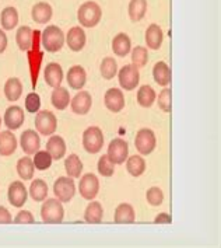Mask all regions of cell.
Here are the masks:
<instances>
[{"label":"cell","instance_id":"277c9868","mask_svg":"<svg viewBox=\"0 0 221 248\" xmlns=\"http://www.w3.org/2000/svg\"><path fill=\"white\" fill-rule=\"evenodd\" d=\"M103 144H104V136L100 128L91 126L83 133V146L86 152L95 155L103 149Z\"/></svg>","mask_w":221,"mask_h":248},{"label":"cell","instance_id":"ac0fdd59","mask_svg":"<svg viewBox=\"0 0 221 248\" xmlns=\"http://www.w3.org/2000/svg\"><path fill=\"white\" fill-rule=\"evenodd\" d=\"M87 81V75H86V70L81 67V66H73L69 69L67 72V83L72 89L74 90H81L84 87Z\"/></svg>","mask_w":221,"mask_h":248},{"label":"cell","instance_id":"7dc6e473","mask_svg":"<svg viewBox=\"0 0 221 248\" xmlns=\"http://www.w3.org/2000/svg\"><path fill=\"white\" fill-rule=\"evenodd\" d=\"M6 48H7V37H6V34L0 30V53L4 52Z\"/></svg>","mask_w":221,"mask_h":248},{"label":"cell","instance_id":"60d3db41","mask_svg":"<svg viewBox=\"0 0 221 248\" xmlns=\"http://www.w3.org/2000/svg\"><path fill=\"white\" fill-rule=\"evenodd\" d=\"M158 107L164 112L172 111V92L169 89H164L158 95Z\"/></svg>","mask_w":221,"mask_h":248},{"label":"cell","instance_id":"83f0119b","mask_svg":"<svg viewBox=\"0 0 221 248\" xmlns=\"http://www.w3.org/2000/svg\"><path fill=\"white\" fill-rule=\"evenodd\" d=\"M17 45L21 51H28L32 45V30L29 27H20L15 34Z\"/></svg>","mask_w":221,"mask_h":248},{"label":"cell","instance_id":"4316f807","mask_svg":"<svg viewBox=\"0 0 221 248\" xmlns=\"http://www.w3.org/2000/svg\"><path fill=\"white\" fill-rule=\"evenodd\" d=\"M52 105L58 109H65L67 108V105L70 103V94H69V90H66L65 87H56L52 92Z\"/></svg>","mask_w":221,"mask_h":248},{"label":"cell","instance_id":"7bdbcfd3","mask_svg":"<svg viewBox=\"0 0 221 248\" xmlns=\"http://www.w3.org/2000/svg\"><path fill=\"white\" fill-rule=\"evenodd\" d=\"M26 108L28 112H38L41 108V98L37 93H29L26 97Z\"/></svg>","mask_w":221,"mask_h":248},{"label":"cell","instance_id":"f546056e","mask_svg":"<svg viewBox=\"0 0 221 248\" xmlns=\"http://www.w3.org/2000/svg\"><path fill=\"white\" fill-rule=\"evenodd\" d=\"M136 220L134 209L129 203H120L115 210V222L117 223H133Z\"/></svg>","mask_w":221,"mask_h":248},{"label":"cell","instance_id":"74e56055","mask_svg":"<svg viewBox=\"0 0 221 248\" xmlns=\"http://www.w3.org/2000/svg\"><path fill=\"white\" fill-rule=\"evenodd\" d=\"M34 163V167L39 171H45L48 170L52 164V156L46 152V150H42V152H37L35 153V157L32 160Z\"/></svg>","mask_w":221,"mask_h":248},{"label":"cell","instance_id":"d6a6232c","mask_svg":"<svg viewBox=\"0 0 221 248\" xmlns=\"http://www.w3.org/2000/svg\"><path fill=\"white\" fill-rule=\"evenodd\" d=\"M65 169L69 177L72 178H78L81 171H83V163L77 155H70L65 160Z\"/></svg>","mask_w":221,"mask_h":248},{"label":"cell","instance_id":"9a60e30c","mask_svg":"<svg viewBox=\"0 0 221 248\" xmlns=\"http://www.w3.org/2000/svg\"><path fill=\"white\" fill-rule=\"evenodd\" d=\"M105 107L112 112H120L125 108V97L122 90L118 89H109L105 93L104 97Z\"/></svg>","mask_w":221,"mask_h":248},{"label":"cell","instance_id":"7a4b0ae2","mask_svg":"<svg viewBox=\"0 0 221 248\" xmlns=\"http://www.w3.org/2000/svg\"><path fill=\"white\" fill-rule=\"evenodd\" d=\"M41 42H42L44 49H46L48 52H58L62 49V46L65 44V34L59 27H46L42 32Z\"/></svg>","mask_w":221,"mask_h":248},{"label":"cell","instance_id":"7c38bea8","mask_svg":"<svg viewBox=\"0 0 221 248\" xmlns=\"http://www.w3.org/2000/svg\"><path fill=\"white\" fill-rule=\"evenodd\" d=\"M20 146L23 152L27 155H35L41 147V139L39 135L32 129H27L21 133L20 138Z\"/></svg>","mask_w":221,"mask_h":248},{"label":"cell","instance_id":"8992f818","mask_svg":"<svg viewBox=\"0 0 221 248\" xmlns=\"http://www.w3.org/2000/svg\"><path fill=\"white\" fill-rule=\"evenodd\" d=\"M35 128L44 136H51L56 132L58 119L51 111H41L35 117Z\"/></svg>","mask_w":221,"mask_h":248},{"label":"cell","instance_id":"4dcf8cb0","mask_svg":"<svg viewBox=\"0 0 221 248\" xmlns=\"http://www.w3.org/2000/svg\"><path fill=\"white\" fill-rule=\"evenodd\" d=\"M147 12V0H130L129 16L130 20L137 23L144 17Z\"/></svg>","mask_w":221,"mask_h":248},{"label":"cell","instance_id":"d590c367","mask_svg":"<svg viewBox=\"0 0 221 248\" xmlns=\"http://www.w3.org/2000/svg\"><path fill=\"white\" fill-rule=\"evenodd\" d=\"M154 101H156V92L150 86H142L140 90L137 92V103L144 108H148L154 104Z\"/></svg>","mask_w":221,"mask_h":248},{"label":"cell","instance_id":"603a6c76","mask_svg":"<svg viewBox=\"0 0 221 248\" xmlns=\"http://www.w3.org/2000/svg\"><path fill=\"white\" fill-rule=\"evenodd\" d=\"M112 49H114V53L117 56H120V58L126 56L132 49V42H130L129 37L123 32L118 34L112 41Z\"/></svg>","mask_w":221,"mask_h":248},{"label":"cell","instance_id":"5bb4252c","mask_svg":"<svg viewBox=\"0 0 221 248\" xmlns=\"http://www.w3.org/2000/svg\"><path fill=\"white\" fill-rule=\"evenodd\" d=\"M70 105L74 114L77 115H86L92 105V98L90 95V93L87 92H80L74 95L73 100H70Z\"/></svg>","mask_w":221,"mask_h":248},{"label":"cell","instance_id":"ab89813d","mask_svg":"<svg viewBox=\"0 0 221 248\" xmlns=\"http://www.w3.org/2000/svg\"><path fill=\"white\" fill-rule=\"evenodd\" d=\"M97 169H98V172L103 177H111L115 172V164L111 161V158L108 156H103L100 157V160H98V167Z\"/></svg>","mask_w":221,"mask_h":248},{"label":"cell","instance_id":"d4e9b609","mask_svg":"<svg viewBox=\"0 0 221 248\" xmlns=\"http://www.w3.org/2000/svg\"><path fill=\"white\" fill-rule=\"evenodd\" d=\"M23 94V84L18 78H9L4 84V95L9 101H17Z\"/></svg>","mask_w":221,"mask_h":248},{"label":"cell","instance_id":"f35d334b","mask_svg":"<svg viewBox=\"0 0 221 248\" xmlns=\"http://www.w3.org/2000/svg\"><path fill=\"white\" fill-rule=\"evenodd\" d=\"M148 61V53L147 49L144 46H136L133 51H132V63L134 67H143Z\"/></svg>","mask_w":221,"mask_h":248},{"label":"cell","instance_id":"b9f144b4","mask_svg":"<svg viewBox=\"0 0 221 248\" xmlns=\"http://www.w3.org/2000/svg\"><path fill=\"white\" fill-rule=\"evenodd\" d=\"M146 199L151 206H160L162 203V201H164V194L158 186H153V188H150L147 191Z\"/></svg>","mask_w":221,"mask_h":248},{"label":"cell","instance_id":"ee69618b","mask_svg":"<svg viewBox=\"0 0 221 248\" xmlns=\"http://www.w3.org/2000/svg\"><path fill=\"white\" fill-rule=\"evenodd\" d=\"M14 223L32 224V223H35V219H34V216H32L31 212H28V210H21V212H18L17 216L14 217Z\"/></svg>","mask_w":221,"mask_h":248},{"label":"cell","instance_id":"3957f363","mask_svg":"<svg viewBox=\"0 0 221 248\" xmlns=\"http://www.w3.org/2000/svg\"><path fill=\"white\" fill-rule=\"evenodd\" d=\"M65 210L59 199H48L41 208V219L45 223H62Z\"/></svg>","mask_w":221,"mask_h":248},{"label":"cell","instance_id":"484cf974","mask_svg":"<svg viewBox=\"0 0 221 248\" xmlns=\"http://www.w3.org/2000/svg\"><path fill=\"white\" fill-rule=\"evenodd\" d=\"M104 217V209L100 202H90L84 212V220L87 223H101Z\"/></svg>","mask_w":221,"mask_h":248},{"label":"cell","instance_id":"30bf717a","mask_svg":"<svg viewBox=\"0 0 221 248\" xmlns=\"http://www.w3.org/2000/svg\"><path fill=\"white\" fill-rule=\"evenodd\" d=\"M80 195L83 196L87 201H92L95 196L98 195L100 191V181L94 174H86L83 175V178L80 180Z\"/></svg>","mask_w":221,"mask_h":248},{"label":"cell","instance_id":"e0dca14e","mask_svg":"<svg viewBox=\"0 0 221 248\" xmlns=\"http://www.w3.org/2000/svg\"><path fill=\"white\" fill-rule=\"evenodd\" d=\"M44 78H45V81L48 86H51L53 89L59 87L62 84V80H63V70L60 65L58 63H49L46 65L45 70H44Z\"/></svg>","mask_w":221,"mask_h":248},{"label":"cell","instance_id":"44dd1931","mask_svg":"<svg viewBox=\"0 0 221 248\" xmlns=\"http://www.w3.org/2000/svg\"><path fill=\"white\" fill-rule=\"evenodd\" d=\"M31 16H32V18H34L35 23H38V24H46L52 18V7L48 3H44V1L37 3L32 7Z\"/></svg>","mask_w":221,"mask_h":248},{"label":"cell","instance_id":"7402d4cb","mask_svg":"<svg viewBox=\"0 0 221 248\" xmlns=\"http://www.w3.org/2000/svg\"><path fill=\"white\" fill-rule=\"evenodd\" d=\"M162 38H164V34H162V30H161L160 26L151 24L147 28V31H146V44H147L148 48L158 49L161 46V44H162Z\"/></svg>","mask_w":221,"mask_h":248},{"label":"cell","instance_id":"4fadbf2b","mask_svg":"<svg viewBox=\"0 0 221 248\" xmlns=\"http://www.w3.org/2000/svg\"><path fill=\"white\" fill-rule=\"evenodd\" d=\"M24 111L23 108L17 107V105H12L6 109L4 112V125L12 129V131H15L18 129L23 124H24Z\"/></svg>","mask_w":221,"mask_h":248},{"label":"cell","instance_id":"f1b7e54d","mask_svg":"<svg viewBox=\"0 0 221 248\" xmlns=\"http://www.w3.org/2000/svg\"><path fill=\"white\" fill-rule=\"evenodd\" d=\"M29 195L35 202H44L48 196V185L44 180H34L29 186Z\"/></svg>","mask_w":221,"mask_h":248},{"label":"cell","instance_id":"2e32d148","mask_svg":"<svg viewBox=\"0 0 221 248\" xmlns=\"http://www.w3.org/2000/svg\"><path fill=\"white\" fill-rule=\"evenodd\" d=\"M66 42H67V45H69V48L72 51L78 52L86 45V32L80 27H73V28L69 30V32L66 35Z\"/></svg>","mask_w":221,"mask_h":248},{"label":"cell","instance_id":"e575fe53","mask_svg":"<svg viewBox=\"0 0 221 248\" xmlns=\"http://www.w3.org/2000/svg\"><path fill=\"white\" fill-rule=\"evenodd\" d=\"M126 169L129 171L130 175L133 177H140L146 171V161L143 160V157L140 156H132L129 158H126Z\"/></svg>","mask_w":221,"mask_h":248},{"label":"cell","instance_id":"9c48e42d","mask_svg":"<svg viewBox=\"0 0 221 248\" xmlns=\"http://www.w3.org/2000/svg\"><path fill=\"white\" fill-rule=\"evenodd\" d=\"M106 156L111 158V161L114 164H122V163H125V160L129 156V146L123 139L117 138L108 146V155Z\"/></svg>","mask_w":221,"mask_h":248},{"label":"cell","instance_id":"d6986e66","mask_svg":"<svg viewBox=\"0 0 221 248\" xmlns=\"http://www.w3.org/2000/svg\"><path fill=\"white\" fill-rule=\"evenodd\" d=\"M46 152L52 156V160H60L63 158L66 155V143L65 140L58 136V135H52L46 143Z\"/></svg>","mask_w":221,"mask_h":248},{"label":"cell","instance_id":"8d00e7d4","mask_svg":"<svg viewBox=\"0 0 221 248\" xmlns=\"http://www.w3.org/2000/svg\"><path fill=\"white\" fill-rule=\"evenodd\" d=\"M100 70H101V76H103L105 80L114 78L118 73L117 61H115L114 58H111V56L105 58L104 61H103V63H101V69H100Z\"/></svg>","mask_w":221,"mask_h":248},{"label":"cell","instance_id":"bcb514c9","mask_svg":"<svg viewBox=\"0 0 221 248\" xmlns=\"http://www.w3.org/2000/svg\"><path fill=\"white\" fill-rule=\"evenodd\" d=\"M154 222L156 223H171L172 222V219H171V216H169L168 213H160L156 219H154Z\"/></svg>","mask_w":221,"mask_h":248},{"label":"cell","instance_id":"c3c4849f","mask_svg":"<svg viewBox=\"0 0 221 248\" xmlns=\"http://www.w3.org/2000/svg\"><path fill=\"white\" fill-rule=\"evenodd\" d=\"M0 125H1V118H0Z\"/></svg>","mask_w":221,"mask_h":248},{"label":"cell","instance_id":"cb8c5ba5","mask_svg":"<svg viewBox=\"0 0 221 248\" xmlns=\"http://www.w3.org/2000/svg\"><path fill=\"white\" fill-rule=\"evenodd\" d=\"M153 78L157 84L160 86H168L171 81V69L165 62H157L153 67Z\"/></svg>","mask_w":221,"mask_h":248},{"label":"cell","instance_id":"52a82bcc","mask_svg":"<svg viewBox=\"0 0 221 248\" xmlns=\"http://www.w3.org/2000/svg\"><path fill=\"white\" fill-rule=\"evenodd\" d=\"M53 192H55V196L60 202H69L76 194L74 181L72 178H69V177L58 178L55 181V184H53Z\"/></svg>","mask_w":221,"mask_h":248},{"label":"cell","instance_id":"f6af8a7d","mask_svg":"<svg viewBox=\"0 0 221 248\" xmlns=\"http://www.w3.org/2000/svg\"><path fill=\"white\" fill-rule=\"evenodd\" d=\"M12 222H13V217H12L10 212L6 209V208L0 206V223H1V224H4V223H12Z\"/></svg>","mask_w":221,"mask_h":248},{"label":"cell","instance_id":"ffe728a7","mask_svg":"<svg viewBox=\"0 0 221 248\" xmlns=\"http://www.w3.org/2000/svg\"><path fill=\"white\" fill-rule=\"evenodd\" d=\"M17 149V139L10 131L0 132V156L9 157Z\"/></svg>","mask_w":221,"mask_h":248},{"label":"cell","instance_id":"1f68e13d","mask_svg":"<svg viewBox=\"0 0 221 248\" xmlns=\"http://www.w3.org/2000/svg\"><path fill=\"white\" fill-rule=\"evenodd\" d=\"M34 171H35V167H34V163L29 157H23L18 160L17 163V172L20 175L21 180H32L34 177Z\"/></svg>","mask_w":221,"mask_h":248},{"label":"cell","instance_id":"5b68a950","mask_svg":"<svg viewBox=\"0 0 221 248\" xmlns=\"http://www.w3.org/2000/svg\"><path fill=\"white\" fill-rule=\"evenodd\" d=\"M118 78H119V84L123 90H134L140 81V73H139V69L134 67L133 65H126L123 66L119 73H118Z\"/></svg>","mask_w":221,"mask_h":248},{"label":"cell","instance_id":"ba28073f","mask_svg":"<svg viewBox=\"0 0 221 248\" xmlns=\"http://www.w3.org/2000/svg\"><path fill=\"white\" fill-rule=\"evenodd\" d=\"M136 149L139 150L140 155H150L156 149V135L151 129H140L136 135L134 139Z\"/></svg>","mask_w":221,"mask_h":248},{"label":"cell","instance_id":"6da1fadb","mask_svg":"<svg viewBox=\"0 0 221 248\" xmlns=\"http://www.w3.org/2000/svg\"><path fill=\"white\" fill-rule=\"evenodd\" d=\"M101 16H103L101 7L95 1H86L78 9L77 18L81 26L91 28V27H95L100 23Z\"/></svg>","mask_w":221,"mask_h":248},{"label":"cell","instance_id":"8fae6325","mask_svg":"<svg viewBox=\"0 0 221 248\" xmlns=\"http://www.w3.org/2000/svg\"><path fill=\"white\" fill-rule=\"evenodd\" d=\"M27 196H28V191L21 181H14L10 184L9 191H7V198L13 206L21 208L27 202Z\"/></svg>","mask_w":221,"mask_h":248},{"label":"cell","instance_id":"836d02e7","mask_svg":"<svg viewBox=\"0 0 221 248\" xmlns=\"http://www.w3.org/2000/svg\"><path fill=\"white\" fill-rule=\"evenodd\" d=\"M0 23L4 30H13L14 27L18 24V13L14 7H6L1 16H0Z\"/></svg>","mask_w":221,"mask_h":248}]
</instances>
